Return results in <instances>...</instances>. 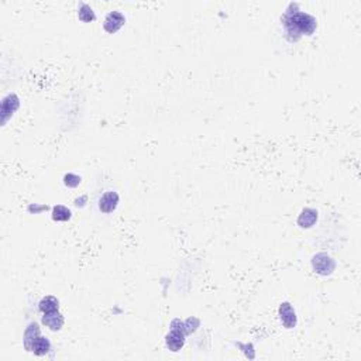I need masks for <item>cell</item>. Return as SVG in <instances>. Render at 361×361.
<instances>
[{
	"label": "cell",
	"mask_w": 361,
	"mask_h": 361,
	"mask_svg": "<svg viewBox=\"0 0 361 361\" xmlns=\"http://www.w3.org/2000/svg\"><path fill=\"white\" fill-rule=\"evenodd\" d=\"M283 23L285 28H287V33H288L289 38L291 39H298L302 34L310 35L313 34V31L316 30V19L312 17L310 14L301 12V10H296V12H291L287 10V13L284 14Z\"/></svg>",
	"instance_id": "6da1fadb"
},
{
	"label": "cell",
	"mask_w": 361,
	"mask_h": 361,
	"mask_svg": "<svg viewBox=\"0 0 361 361\" xmlns=\"http://www.w3.org/2000/svg\"><path fill=\"white\" fill-rule=\"evenodd\" d=\"M58 299L54 296H46L41 302H39V310L43 313H50V312H55L58 310Z\"/></svg>",
	"instance_id": "8fae6325"
},
{
	"label": "cell",
	"mask_w": 361,
	"mask_h": 361,
	"mask_svg": "<svg viewBox=\"0 0 361 361\" xmlns=\"http://www.w3.org/2000/svg\"><path fill=\"white\" fill-rule=\"evenodd\" d=\"M24 347L27 351H31L37 355H44L50 350V342L39 335L37 323H31L24 333Z\"/></svg>",
	"instance_id": "7a4b0ae2"
},
{
	"label": "cell",
	"mask_w": 361,
	"mask_h": 361,
	"mask_svg": "<svg viewBox=\"0 0 361 361\" xmlns=\"http://www.w3.org/2000/svg\"><path fill=\"white\" fill-rule=\"evenodd\" d=\"M317 220V212L313 209H303L301 216L298 219V224L301 227H312Z\"/></svg>",
	"instance_id": "30bf717a"
},
{
	"label": "cell",
	"mask_w": 361,
	"mask_h": 361,
	"mask_svg": "<svg viewBox=\"0 0 361 361\" xmlns=\"http://www.w3.org/2000/svg\"><path fill=\"white\" fill-rule=\"evenodd\" d=\"M312 265H313V269L316 272L322 274V275H329L335 269V261L326 254H317V256L313 257Z\"/></svg>",
	"instance_id": "3957f363"
},
{
	"label": "cell",
	"mask_w": 361,
	"mask_h": 361,
	"mask_svg": "<svg viewBox=\"0 0 361 361\" xmlns=\"http://www.w3.org/2000/svg\"><path fill=\"white\" fill-rule=\"evenodd\" d=\"M64 181H65V185H68V186H78L79 182H81V177H78V175H73V174H68V175H65V178H64Z\"/></svg>",
	"instance_id": "5bb4252c"
},
{
	"label": "cell",
	"mask_w": 361,
	"mask_h": 361,
	"mask_svg": "<svg viewBox=\"0 0 361 361\" xmlns=\"http://www.w3.org/2000/svg\"><path fill=\"white\" fill-rule=\"evenodd\" d=\"M43 323L46 325L47 328H50L53 332H57L59 329L62 328L64 325V317L59 313L58 310L55 312H50V313H44L43 317Z\"/></svg>",
	"instance_id": "ba28073f"
},
{
	"label": "cell",
	"mask_w": 361,
	"mask_h": 361,
	"mask_svg": "<svg viewBox=\"0 0 361 361\" xmlns=\"http://www.w3.org/2000/svg\"><path fill=\"white\" fill-rule=\"evenodd\" d=\"M184 332H181V330H178V329H172L171 333L167 336V346H168V348H170L171 351H178V350H181L182 346H184Z\"/></svg>",
	"instance_id": "52a82bcc"
},
{
	"label": "cell",
	"mask_w": 361,
	"mask_h": 361,
	"mask_svg": "<svg viewBox=\"0 0 361 361\" xmlns=\"http://www.w3.org/2000/svg\"><path fill=\"white\" fill-rule=\"evenodd\" d=\"M12 96H13V93L6 96V98L3 99V102H2V123H3V125L7 122L9 116H12L13 112H16V109L19 107V100H17L16 103H13V105H10Z\"/></svg>",
	"instance_id": "9c48e42d"
},
{
	"label": "cell",
	"mask_w": 361,
	"mask_h": 361,
	"mask_svg": "<svg viewBox=\"0 0 361 361\" xmlns=\"http://www.w3.org/2000/svg\"><path fill=\"white\" fill-rule=\"evenodd\" d=\"M53 219L58 222H65L71 219V210L65 208L64 205H57L53 209Z\"/></svg>",
	"instance_id": "7c38bea8"
},
{
	"label": "cell",
	"mask_w": 361,
	"mask_h": 361,
	"mask_svg": "<svg viewBox=\"0 0 361 361\" xmlns=\"http://www.w3.org/2000/svg\"><path fill=\"white\" fill-rule=\"evenodd\" d=\"M279 316H281V322L287 329L295 328L296 325V315L294 308L291 306V303L284 302L279 306Z\"/></svg>",
	"instance_id": "8992f818"
},
{
	"label": "cell",
	"mask_w": 361,
	"mask_h": 361,
	"mask_svg": "<svg viewBox=\"0 0 361 361\" xmlns=\"http://www.w3.org/2000/svg\"><path fill=\"white\" fill-rule=\"evenodd\" d=\"M78 16L79 19L82 20V21H85V23H89V21H93V20H95V13H93V10L91 9V6H88L86 3H81Z\"/></svg>",
	"instance_id": "4fadbf2b"
},
{
	"label": "cell",
	"mask_w": 361,
	"mask_h": 361,
	"mask_svg": "<svg viewBox=\"0 0 361 361\" xmlns=\"http://www.w3.org/2000/svg\"><path fill=\"white\" fill-rule=\"evenodd\" d=\"M118 204V195L113 190L106 192L103 196L100 197L99 200V209L102 210L103 213H112L113 210L117 208Z\"/></svg>",
	"instance_id": "5b68a950"
},
{
	"label": "cell",
	"mask_w": 361,
	"mask_h": 361,
	"mask_svg": "<svg viewBox=\"0 0 361 361\" xmlns=\"http://www.w3.org/2000/svg\"><path fill=\"white\" fill-rule=\"evenodd\" d=\"M125 16L120 13V12H110V13L106 16L105 23H103V27L107 33H116L120 27L125 24Z\"/></svg>",
	"instance_id": "277c9868"
}]
</instances>
